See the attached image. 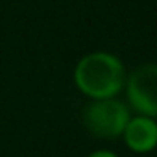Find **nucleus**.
<instances>
[{
  "label": "nucleus",
  "instance_id": "1",
  "mask_svg": "<svg viewBox=\"0 0 157 157\" xmlns=\"http://www.w3.org/2000/svg\"><path fill=\"white\" fill-rule=\"evenodd\" d=\"M128 70L124 61L105 50H94L78 59L72 80L76 89L89 100L118 98L126 85Z\"/></svg>",
  "mask_w": 157,
  "mask_h": 157
},
{
  "label": "nucleus",
  "instance_id": "2",
  "mask_svg": "<svg viewBox=\"0 0 157 157\" xmlns=\"http://www.w3.org/2000/svg\"><path fill=\"white\" fill-rule=\"evenodd\" d=\"M131 109L126 100L120 98H105V100H89L83 107L82 122L89 135L100 140H115L120 139L129 118Z\"/></svg>",
  "mask_w": 157,
  "mask_h": 157
},
{
  "label": "nucleus",
  "instance_id": "3",
  "mask_svg": "<svg viewBox=\"0 0 157 157\" xmlns=\"http://www.w3.org/2000/svg\"><path fill=\"white\" fill-rule=\"evenodd\" d=\"M122 93L133 115L157 120V63H142L128 72Z\"/></svg>",
  "mask_w": 157,
  "mask_h": 157
},
{
  "label": "nucleus",
  "instance_id": "4",
  "mask_svg": "<svg viewBox=\"0 0 157 157\" xmlns=\"http://www.w3.org/2000/svg\"><path fill=\"white\" fill-rule=\"evenodd\" d=\"M120 139L137 155L151 153L157 148V120L144 115H131Z\"/></svg>",
  "mask_w": 157,
  "mask_h": 157
},
{
  "label": "nucleus",
  "instance_id": "5",
  "mask_svg": "<svg viewBox=\"0 0 157 157\" xmlns=\"http://www.w3.org/2000/svg\"><path fill=\"white\" fill-rule=\"evenodd\" d=\"M85 157H118V153L109 148H98V150H93L91 153H87Z\"/></svg>",
  "mask_w": 157,
  "mask_h": 157
}]
</instances>
